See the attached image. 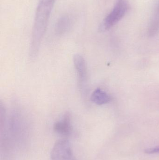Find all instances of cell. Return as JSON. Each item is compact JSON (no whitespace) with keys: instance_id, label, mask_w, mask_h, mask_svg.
<instances>
[{"instance_id":"5","label":"cell","mask_w":159,"mask_h":160,"mask_svg":"<svg viewBox=\"0 0 159 160\" xmlns=\"http://www.w3.org/2000/svg\"><path fill=\"white\" fill-rule=\"evenodd\" d=\"M91 99L93 103L98 105H101L111 101V98L106 92L98 88L93 91Z\"/></svg>"},{"instance_id":"2","label":"cell","mask_w":159,"mask_h":160,"mask_svg":"<svg viewBox=\"0 0 159 160\" xmlns=\"http://www.w3.org/2000/svg\"><path fill=\"white\" fill-rule=\"evenodd\" d=\"M51 160H77L68 139L57 141L52 148L50 153Z\"/></svg>"},{"instance_id":"4","label":"cell","mask_w":159,"mask_h":160,"mask_svg":"<svg viewBox=\"0 0 159 160\" xmlns=\"http://www.w3.org/2000/svg\"><path fill=\"white\" fill-rule=\"evenodd\" d=\"M53 129L57 134L63 139H68L70 137L72 134L73 127L70 114H64L60 119L54 124Z\"/></svg>"},{"instance_id":"6","label":"cell","mask_w":159,"mask_h":160,"mask_svg":"<svg viewBox=\"0 0 159 160\" xmlns=\"http://www.w3.org/2000/svg\"><path fill=\"white\" fill-rule=\"evenodd\" d=\"M159 30V1L155 8L148 28V34L155 35Z\"/></svg>"},{"instance_id":"1","label":"cell","mask_w":159,"mask_h":160,"mask_svg":"<svg viewBox=\"0 0 159 160\" xmlns=\"http://www.w3.org/2000/svg\"><path fill=\"white\" fill-rule=\"evenodd\" d=\"M129 9L127 0H117L115 7L106 16L100 26V31L105 32L112 28L119 22Z\"/></svg>"},{"instance_id":"7","label":"cell","mask_w":159,"mask_h":160,"mask_svg":"<svg viewBox=\"0 0 159 160\" xmlns=\"http://www.w3.org/2000/svg\"><path fill=\"white\" fill-rule=\"evenodd\" d=\"M71 21L68 15H64L60 18L56 25V33L58 35L65 33L70 28Z\"/></svg>"},{"instance_id":"8","label":"cell","mask_w":159,"mask_h":160,"mask_svg":"<svg viewBox=\"0 0 159 160\" xmlns=\"http://www.w3.org/2000/svg\"><path fill=\"white\" fill-rule=\"evenodd\" d=\"M146 153L147 154H155V153H159V147L154 148H148L145 150Z\"/></svg>"},{"instance_id":"3","label":"cell","mask_w":159,"mask_h":160,"mask_svg":"<svg viewBox=\"0 0 159 160\" xmlns=\"http://www.w3.org/2000/svg\"><path fill=\"white\" fill-rule=\"evenodd\" d=\"M73 62L78 78L79 88L82 94L87 92V64L84 57L79 54L74 56Z\"/></svg>"}]
</instances>
